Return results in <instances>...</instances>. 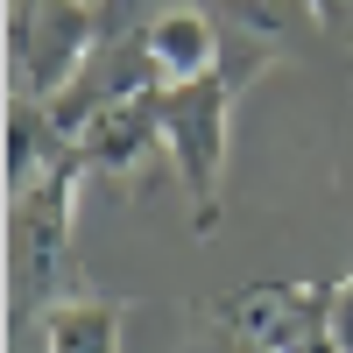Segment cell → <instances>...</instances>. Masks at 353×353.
Here are the masks:
<instances>
[{
    "mask_svg": "<svg viewBox=\"0 0 353 353\" xmlns=\"http://www.w3.org/2000/svg\"><path fill=\"white\" fill-rule=\"evenodd\" d=\"M276 64V50H226V64L212 78L184 85V92H156L163 113V156L176 170V184L191 198V226H219V184H226V141H233V106H241L248 78Z\"/></svg>",
    "mask_w": 353,
    "mask_h": 353,
    "instance_id": "1",
    "label": "cell"
},
{
    "mask_svg": "<svg viewBox=\"0 0 353 353\" xmlns=\"http://www.w3.org/2000/svg\"><path fill=\"white\" fill-rule=\"evenodd\" d=\"M99 21L85 0H14V64H21V99L57 106L64 85L85 71Z\"/></svg>",
    "mask_w": 353,
    "mask_h": 353,
    "instance_id": "2",
    "label": "cell"
},
{
    "mask_svg": "<svg viewBox=\"0 0 353 353\" xmlns=\"http://www.w3.org/2000/svg\"><path fill=\"white\" fill-rule=\"evenodd\" d=\"M134 50H141V71H149L156 92H184V85L212 78V71L226 64L219 28L205 21L198 8H170V14H156L149 28H134Z\"/></svg>",
    "mask_w": 353,
    "mask_h": 353,
    "instance_id": "3",
    "label": "cell"
},
{
    "mask_svg": "<svg viewBox=\"0 0 353 353\" xmlns=\"http://www.w3.org/2000/svg\"><path fill=\"white\" fill-rule=\"evenodd\" d=\"M85 176H92V170H85V156L71 149L28 198H14V233H21L28 276H50L57 261H64V248H71V212H78V184H85Z\"/></svg>",
    "mask_w": 353,
    "mask_h": 353,
    "instance_id": "4",
    "label": "cell"
},
{
    "mask_svg": "<svg viewBox=\"0 0 353 353\" xmlns=\"http://www.w3.org/2000/svg\"><path fill=\"white\" fill-rule=\"evenodd\" d=\"M163 149V113H156V92H128V99H113L99 106L92 121L78 128V156L92 176H134V163Z\"/></svg>",
    "mask_w": 353,
    "mask_h": 353,
    "instance_id": "5",
    "label": "cell"
},
{
    "mask_svg": "<svg viewBox=\"0 0 353 353\" xmlns=\"http://www.w3.org/2000/svg\"><path fill=\"white\" fill-rule=\"evenodd\" d=\"M43 353H121V304L106 297H50Z\"/></svg>",
    "mask_w": 353,
    "mask_h": 353,
    "instance_id": "6",
    "label": "cell"
},
{
    "mask_svg": "<svg viewBox=\"0 0 353 353\" xmlns=\"http://www.w3.org/2000/svg\"><path fill=\"white\" fill-rule=\"evenodd\" d=\"M325 332L339 339V353H353V276L332 283V311H325Z\"/></svg>",
    "mask_w": 353,
    "mask_h": 353,
    "instance_id": "7",
    "label": "cell"
},
{
    "mask_svg": "<svg viewBox=\"0 0 353 353\" xmlns=\"http://www.w3.org/2000/svg\"><path fill=\"white\" fill-rule=\"evenodd\" d=\"M226 353H269V346H261V339H248V332H233V339H226Z\"/></svg>",
    "mask_w": 353,
    "mask_h": 353,
    "instance_id": "8",
    "label": "cell"
},
{
    "mask_svg": "<svg viewBox=\"0 0 353 353\" xmlns=\"http://www.w3.org/2000/svg\"><path fill=\"white\" fill-rule=\"evenodd\" d=\"M304 353H339V339H332V332H311V339H304Z\"/></svg>",
    "mask_w": 353,
    "mask_h": 353,
    "instance_id": "9",
    "label": "cell"
},
{
    "mask_svg": "<svg viewBox=\"0 0 353 353\" xmlns=\"http://www.w3.org/2000/svg\"><path fill=\"white\" fill-rule=\"evenodd\" d=\"M85 8H99V0H85Z\"/></svg>",
    "mask_w": 353,
    "mask_h": 353,
    "instance_id": "10",
    "label": "cell"
}]
</instances>
